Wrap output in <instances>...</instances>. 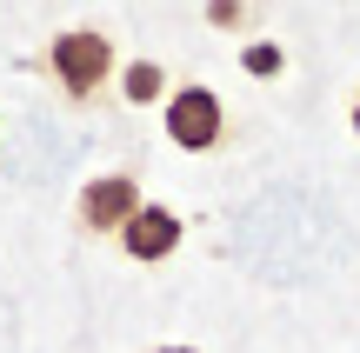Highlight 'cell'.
Returning <instances> with one entry per match:
<instances>
[{
	"mask_svg": "<svg viewBox=\"0 0 360 353\" xmlns=\"http://www.w3.org/2000/svg\"><path fill=\"white\" fill-rule=\"evenodd\" d=\"M47 67H53L67 100H94V93L114 80V40H107L101 27H67V34H53Z\"/></svg>",
	"mask_w": 360,
	"mask_h": 353,
	"instance_id": "6da1fadb",
	"label": "cell"
},
{
	"mask_svg": "<svg viewBox=\"0 0 360 353\" xmlns=\"http://www.w3.org/2000/svg\"><path fill=\"white\" fill-rule=\"evenodd\" d=\"M160 120H167V140L180 147V154H214L220 133H227V114H220L214 87H174Z\"/></svg>",
	"mask_w": 360,
	"mask_h": 353,
	"instance_id": "7a4b0ae2",
	"label": "cell"
},
{
	"mask_svg": "<svg viewBox=\"0 0 360 353\" xmlns=\"http://www.w3.org/2000/svg\"><path fill=\"white\" fill-rule=\"evenodd\" d=\"M180 234H187V227H180L174 207L141 200V207L127 213V227H120V253H127V260H141V267H160V260H174Z\"/></svg>",
	"mask_w": 360,
	"mask_h": 353,
	"instance_id": "3957f363",
	"label": "cell"
},
{
	"mask_svg": "<svg viewBox=\"0 0 360 353\" xmlns=\"http://www.w3.org/2000/svg\"><path fill=\"white\" fill-rule=\"evenodd\" d=\"M134 207H141V180L134 173H101V180L80 187V227L87 234H120Z\"/></svg>",
	"mask_w": 360,
	"mask_h": 353,
	"instance_id": "277c9868",
	"label": "cell"
},
{
	"mask_svg": "<svg viewBox=\"0 0 360 353\" xmlns=\"http://www.w3.org/2000/svg\"><path fill=\"white\" fill-rule=\"evenodd\" d=\"M120 100H127V107L167 100V74H160V60H134L127 74H120Z\"/></svg>",
	"mask_w": 360,
	"mask_h": 353,
	"instance_id": "5b68a950",
	"label": "cell"
},
{
	"mask_svg": "<svg viewBox=\"0 0 360 353\" xmlns=\"http://www.w3.org/2000/svg\"><path fill=\"white\" fill-rule=\"evenodd\" d=\"M240 67H247L254 80H274V74L287 67V53L274 47V40H247V47H240Z\"/></svg>",
	"mask_w": 360,
	"mask_h": 353,
	"instance_id": "8992f818",
	"label": "cell"
},
{
	"mask_svg": "<svg viewBox=\"0 0 360 353\" xmlns=\"http://www.w3.org/2000/svg\"><path fill=\"white\" fill-rule=\"evenodd\" d=\"M207 20H214V27H240L247 20V0H207Z\"/></svg>",
	"mask_w": 360,
	"mask_h": 353,
	"instance_id": "52a82bcc",
	"label": "cell"
},
{
	"mask_svg": "<svg viewBox=\"0 0 360 353\" xmlns=\"http://www.w3.org/2000/svg\"><path fill=\"white\" fill-rule=\"evenodd\" d=\"M154 353H200V347H154Z\"/></svg>",
	"mask_w": 360,
	"mask_h": 353,
	"instance_id": "ba28073f",
	"label": "cell"
},
{
	"mask_svg": "<svg viewBox=\"0 0 360 353\" xmlns=\"http://www.w3.org/2000/svg\"><path fill=\"white\" fill-rule=\"evenodd\" d=\"M354 133H360V100H354Z\"/></svg>",
	"mask_w": 360,
	"mask_h": 353,
	"instance_id": "9c48e42d",
	"label": "cell"
}]
</instances>
